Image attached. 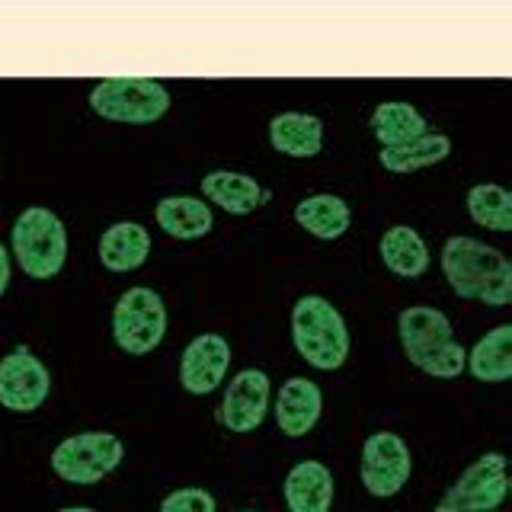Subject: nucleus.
Masks as SVG:
<instances>
[{
	"mask_svg": "<svg viewBox=\"0 0 512 512\" xmlns=\"http://www.w3.org/2000/svg\"><path fill=\"white\" fill-rule=\"evenodd\" d=\"M231 368V343L221 333H199L180 356V384L192 397L215 394Z\"/></svg>",
	"mask_w": 512,
	"mask_h": 512,
	"instance_id": "obj_12",
	"label": "nucleus"
},
{
	"mask_svg": "<svg viewBox=\"0 0 512 512\" xmlns=\"http://www.w3.org/2000/svg\"><path fill=\"white\" fill-rule=\"evenodd\" d=\"M362 487L375 500H391L400 490L410 484L413 474V452L404 442V436H397L391 429L372 432L362 445V461H359Z\"/></svg>",
	"mask_w": 512,
	"mask_h": 512,
	"instance_id": "obj_9",
	"label": "nucleus"
},
{
	"mask_svg": "<svg viewBox=\"0 0 512 512\" xmlns=\"http://www.w3.org/2000/svg\"><path fill=\"white\" fill-rule=\"evenodd\" d=\"M151 256V231L138 221H116L100 237V263L109 272H135Z\"/></svg>",
	"mask_w": 512,
	"mask_h": 512,
	"instance_id": "obj_18",
	"label": "nucleus"
},
{
	"mask_svg": "<svg viewBox=\"0 0 512 512\" xmlns=\"http://www.w3.org/2000/svg\"><path fill=\"white\" fill-rule=\"evenodd\" d=\"M7 288H10V253L0 244V298L7 295Z\"/></svg>",
	"mask_w": 512,
	"mask_h": 512,
	"instance_id": "obj_26",
	"label": "nucleus"
},
{
	"mask_svg": "<svg viewBox=\"0 0 512 512\" xmlns=\"http://www.w3.org/2000/svg\"><path fill=\"white\" fill-rule=\"evenodd\" d=\"M509 496V461L503 452H484L461 471L442 503L445 512H496Z\"/></svg>",
	"mask_w": 512,
	"mask_h": 512,
	"instance_id": "obj_8",
	"label": "nucleus"
},
{
	"mask_svg": "<svg viewBox=\"0 0 512 512\" xmlns=\"http://www.w3.org/2000/svg\"><path fill=\"white\" fill-rule=\"evenodd\" d=\"M202 192L205 199L218 205L228 215H253L263 202L272 199V192H266L250 173L237 170H212L202 176Z\"/></svg>",
	"mask_w": 512,
	"mask_h": 512,
	"instance_id": "obj_15",
	"label": "nucleus"
},
{
	"mask_svg": "<svg viewBox=\"0 0 512 512\" xmlns=\"http://www.w3.org/2000/svg\"><path fill=\"white\" fill-rule=\"evenodd\" d=\"M320 413H324V394H320L317 381L304 375L288 378L276 394V404H272L276 426L288 439H304L308 432H314Z\"/></svg>",
	"mask_w": 512,
	"mask_h": 512,
	"instance_id": "obj_13",
	"label": "nucleus"
},
{
	"mask_svg": "<svg viewBox=\"0 0 512 512\" xmlns=\"http://www.w3.org/2000/svg\"><path fill=\"white\" fill-rule=\"evenodd\" d=\"M52 394V372L26 346L0 359V407L10 413H36Z\"/></svg>",
	"mask_w": 512,
	"mask_h": 512,
	"instance_id": "obj_11",
	"label": "nucleus"
},
{
	"mask_svg": "<svg viewBox=\"0 0 512 512\" xmlns=\"http://www.w3.org/2000/svg\"><path fill=\"white\" fill-rule=\"evenodd\" d=\"M295 352L317 372H336L349 359V327L324 295H301L292 308Z\"/></svg>",
	"mask_w": 512,
	"mask_h": 512,
	"instance_id": "obj_3",
	"label": "nucleus"
},
{
	"mask_svg": "<svg viewBox=\"0 0 512 512\" xmlns=\"http://www.w3.org/2000/svg\"><path fill=\"white\" fill-rule=\"evenodd\" d=\"M448 157H452V138L442 135V132H426L410 144H400V148H381V154H378L381 167L388 173H397V176L436 167Z\"/></svg>",
	"mask_w": 512,
	"mask_h": 512,
	"instance_id": "obj_23",
	"label": "nucleus"
},
{
	"mask_svg": "<svg viewBox=\"0 0 512 512\" xmlns=\"http://www.w3.org/2000/svg\"><path fill=\"white\" fill-rule=\"evenodd\" d=\"M272 410V381L263 368H244L224 384L221 394V426L234 432V436H247L256 432Z\"/></svg>",
	"mask_w": 512,
	"mask_h": 512,
	"instance_id": "obj_10",
	"label": "nucleus"
},
{
	"mask_svg": "<svg viewBox=\"0 0 512 512\" xmlns=\"http://www.w3.org/2000/svg\"><path fill=\"white\" fill-rule=\"evenodd\" d=\"M58 512H96V509H90V506H64Z\"/></svg>",
	"mask_w": 512,
	"mask_h": 512,
	"instance_id": "obj_27",
	"label": "nucleus"
},
{
	"mask_svg": "<svg viewBox=\"0 0 512 512\" xmlns=\"http://www.w3.org/2000/svg\"><path fill=\"white\" fill-rule=\"evenodd\" d=\"M10 253L32 282L55 279L68 260V228L52 208L29 205L13 221Z\"/></svg>",
	"mask_w": 512,
	"mask_h": 512,
	"instance_id": "obj_4",
	"label": "nucleus"
},
{
	"mask_svg": "<svg viewBox=\"0 0 512 512\" xmlns=\"http://www.w3.org/2000/svg\"><path fill=\"white\" fill-rule=\"evenodd\" d=\"M448 288L464 301H480L487 308H506L512 301V263L503 250L468 234L448 237L439 253Z\"/></svg>",
	"mask_w": 512,
	"mask_h": 512,
	"instance_id": "obj_1",
	"label": "nucleus"
},
{
	"mask_svg": "<svg viewBox=\"0 0 512 512\" xmlns=\"http://www.w3.org/2000/svg\"><path fill=\"white\" fill-rule=\"evenodd\" d=\"M368 125H372V135L381 148H400V144H410L429 132V122L423 112L404 100L378 103Z\"/></svg>",
	"mask_w": 512,
	"mask_h": 512,
	"instance_id": "obj_22",
	"label": "nucleus"
},
{
	"mask_svg": "<svg viewBox=\"0 0 512 512\" xmlns=\"http://www.w3.org/2000/svg\"><path fill=\"white\" fill-rule=\"evenodd\" d=\"M125 458V445L116 432L106 429H87L68 436L55 445L52 452V471L74 487H93L106 480L119 468Z\"/></svg>",
	"mask_w": 512,
	"mask_h": 512,
	"instance_id": "obj_6",
	"label": "nucleus"
},
{
	"mask_svg": "<svg viewBox=\"0 0 512 512\" xmlns=\"http://www.w3.org/2000/svg\"><path fill=\"white\" fill-rule=\"evenodd\" d=\"M282 496L288 512H330L336 500V480L324 461H298L285 474Z\"/></svg>",
	"mask_w": 512,
	"mask_h": 512,
	"instance_id": "obj_14",
	"label": "nucleus"
},
{
	"mask_svg": "<svg viewBox=\"0 0 512 512\" xmlns=\"http://www.w3.org/2000/svg\"><path fill=\"white\" fill-rule=\"evenodd\" d=\"M160 512H218V503L205 487H180L164 496Z\"/></svg>",
	"mask_w": 512,
	"mask_h": 512,
	"instance_id": "obj_25",
	"label": "nucleus"
},
{
	"mask_svg": "<svg viewBox=\"0 0 512 512\" xmlns=\"http://www.w3.org/2000/svg\"><path fill=\"white\" fill-rule=\"evenodd\" d=\"M269 144L276 154L311 160L324 151V122L311 112H279L269 119Z\"/></svg>",
	"mask_w": 512,
	"mask_h": 512,
	"instance_id": "obj_17",
	"label": "nucleus"
},
{
	"mask_svg": "<svg viewBox=\"0 0 512 512\" xmlns=\"http://www.w3.org/2000/svg\"><path fill=\"white\" fill-rule=\"evenodd\" d=\"M167 336V304L154 288L135 285L112 308V340L128 356H151Z\"/></svg>",
	"mask_w": 512,
	"mask_h": 512,
	"instance_id": "obj_7",
	"label": "nucleus"
},
{
	"mask_svg": "<svg viewBox=\"0 0 512 512\" xmlns=\"http://www.w3.org/2000/svg\"><path fill=\"white\" fill-rule=\"evenodd\" d=\"M432 512H445V509H432Z\"/></svg>",
	"mask_w": 512,
	"mask_h": 512,
	"instance_id": "obj_29",
	"label": "nucleus"
},
{
	"mask_svg": "<svg viewBox=\"0 0 512 512\" xmlns=\"http://www.w3.org/2000/svg\"><path fill=\"white\" fill-rule=\"evenodd\" d=\"M154 218H157V228L173 240H202L215 228L212 205H205V199H196V196L160 199L154 208Z\"/></svg>",
	"mask_w": 512,
	"mask_h": 512,
	"instance_id": "obj_19",
	"label": "nucleus"
},
{
	"mask_svg": "<svg viewBox=\"0 0 512 512\" xmlns=\"http://www.w3.org/2000/svg\"><path fill=\"white\" fill-rule=\"evenodd\" d=\"M464 372H471L480 384L509 381L512 378V324H500L487 336H480L474 349L468 352Z\"/></svg>",
	"mask_w": 512,
	"mask_h": 512,
	"instance_id": "obj_21",
	"label": "nucleus"
},
{
	"mask_svg": "<svg viewBox=\"0 0 512 512\" xmlns=\"http://www.w3.org/2000/svg\"><path fill=\"white\" fill-rule=\"evenodd\" d=\"M295 221L317 240H340L352 228V208L333 192H317L295 205Z\"/></svg>",
	"mask_w": 512,
	"mask_h": 512,
	"instance_id": "obj_20",
	"label": "nucleus"
},
{
	"mask_svg": "<svg viewBox=\"0 0 512 512\" xmlns=\"http://www.w3.org/2000/svg\"><path fill=\"white\" fill-rule=\"evenodd\" d=\"M170 103V90L148 77H116L90 90V109L119 125H154L170 112Z\"/></svg>",
	"mask_w": 512,
	"mask_h": 512,
	"instance_id": "obj_5",
	"label": "nucleus"
},
{
	"mask_svg": "<svg viewBox=\"0 0 512 512\" xmlns=\"http://www.w3.org/2000/svg\"><path fill=\"white\" fill-rule=\"evenodd\" d=\"M240 512H256V509H240Z\"/></svg>",
	"mask_w": 512,
	"mask_h": 512,
	"instance_id": "obj_28",
	"label": "nucleus"
},
{
	"mask_svg": "<svg viewBox=\"0 0 512 512\" xmlns=\"http://www.w3.org/2000/svg\"><path fill=\"white\" fill-rule=\"evenodd\" d=\"M378 256L388 272L397 279H420L432 266V253L426 247L423 234L410 224H394L378 240Z\"/></svg>",
	"mask_w": 512,
	"mask_h": 512,
	"instance_id": "obj_16",
	"label": "nucleus"
},
{
	"mask_svg": "<svg viewBox=\"0 0 512 512\" xmlns=\"http://www.w3.org/2000/svg\"><path fill=\"white\" fill-rule=\"evenodd\" d=\"M468 215L477 228L496 234L512 231V192L496 183H477L468 189Z\"/></svg>",
	"mask_w": 512,
	"mask_h": 512,
	"instance_id": "obj_24",
	"label": "nucleus"
},
{
	"mask_svg": "<svg viewBox=\"0 0 512 512\" xmlns=\"http://www.w3.org/2000/svg\"><path fill=\"white\" fill-rule=\"evenodd\" d=\"M397 340L413 368L429 378L452 381L464 375L468 349L455 340V327L439 308L413 304L397 317Z\"/></svg>",
	"mask_w": 512,
	"mask_h": 512,
	"instance_id": "obj_2",
	"label": "nucleus"
}]
</instances>
